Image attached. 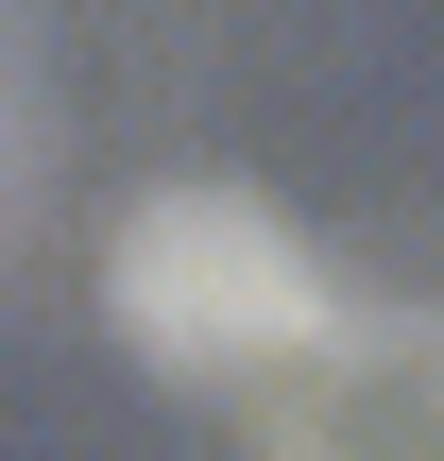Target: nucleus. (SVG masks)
Listing matches in <instances>:
<instances>
[{
    "label": "nucleus",
    "mask_w": 444,
    "mask_h": 461,
    "mask_svg": "<svg viewBox=\"0 0 444 461\" xmlns=\"http://www.w3.org/2000/svg\"><path fill=\"white\" fill-rule=\"evenodd\" d=\"M17 205H34V68L0 34V240H17Z\"/></svg>",
    "instance_id": "nucleus-2"
},
{
    "label": "nucleus",
    "mask_w": 444,
    "mask_h": 461,
    "mask_svg": "<svg viewBox=\"0 0 444 461\" xmlns=\"http://www.w3.org/2000/svg\"><path fill=\"white\" fill-rule=\"evenodd\" d=\"M103 325H120L154 376H188V393H274V376L325 359L342 291H325V257H308L291 205L188 171V188H137V205H120V240H103Z\"/></svg>",
    "instance_id": "nucleus-1"
}]
</instances>
